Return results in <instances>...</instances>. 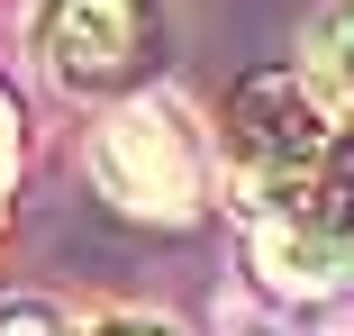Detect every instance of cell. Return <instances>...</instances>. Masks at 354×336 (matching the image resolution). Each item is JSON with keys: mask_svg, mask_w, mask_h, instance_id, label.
Returning a JSON list of instances; mask_svg holds the SVG:
<instances>
[{"mask_svg": "<svg viewBox=\"0 0 354 336\" xmlns=\"http://www.w3.org/2000/svg\"><path fill=\"white\" fill-rule=\"evenodd\" d=\"M91 173H100V191L118 200L127 218L191 227L200 218V191H209V146H200V127L173 100H127V109L100 118Z\"/></svg>", "mask_w": 354, "mask_h": 336, "instance_id": "1", "label": "cell"}, {"mask_svg": "<svg viewBox=\"0 0 354 336\" xmlns=\"http://www.w3.org/2000/svg\"><path fill=\"white\" fill-rule=\"evenodd\" d=\"M164 19L155 0H46L37 10V64L55 91H127L155 64Z\"/></svg>", "mask_w": 354, "mask_h": 336, "instance_id": "2", "label": "cell"}, {"mask_svg": "<svg viewBox=\"0 0 354 336\" xmlns=\"http://www.w3.org/2000/svg\"><path fill=\"white\" fill-rule=\"evenodd\" d=\"M309 55H318V73L336 82V100L354 109V0H336V10L318 19V37H309Z\"/></svg>", "mask_w": 354, "mask_h": 336, "instance_id": "3", "label": "cell"}, {"mask_svg": "<svg viewBox=\"0 0 354 336\" xmlns=\"http://www.w3.org/2000/svg\"><path fill=\"white\" fill-rule=\"evenodd\" d=\"M0 336H73L55 300H0Z\"/></svg>", "mask_w": 354, "mask_h": 336, "instance_id": "4", "label": "cell"}, {"mask_svg": "<svg viewBox=\"0 0 354 336\" xmlns=\"http://www.w3.org/2000/svg\"><path fill=\"white\" fill-rule=\"evenodd\" d=\"M82 336H173L164 318H136V309H109V318H91Z\"/></svg>", "mask_w": 354, "mask_h": 336, "instance_id": "5", "label": "cell"}, {"mask_svg": "<svg viewBox=\"0 0 354 336\" xmlns=\"http://www.w3.org/2000/svg\"><path fill=\"white\" fill-rule=\"evenodd\" d=\"M10 127H19V118H10V100H0V191H10V155H19V137H10Z\"/></svg>", "mask_w": 354, "mask_h": 336, "instance_id": "6", "label": "cell"}]
</instances>
